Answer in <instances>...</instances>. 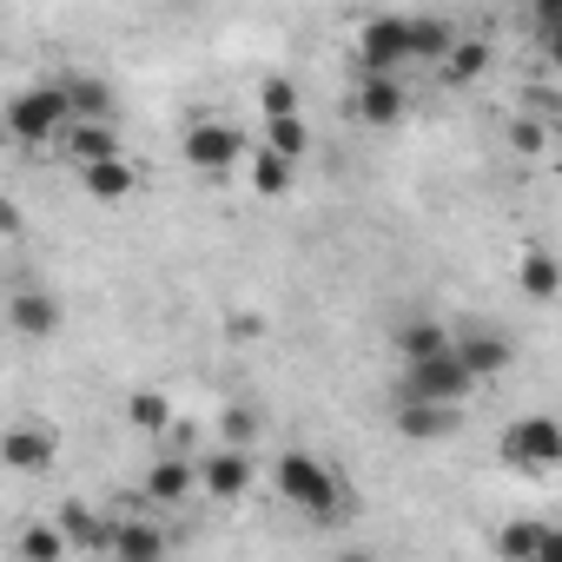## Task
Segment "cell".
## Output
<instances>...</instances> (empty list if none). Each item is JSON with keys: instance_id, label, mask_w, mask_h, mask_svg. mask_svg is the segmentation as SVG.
<instances>
[{"instance_id": "1", "label": "cell", "mask_w": 562, "mask_h": 562, "mask_svg": "<svg viewBox=\"0 0 562 562\" xmlns=\"http://www.w3.org/2000/svg\"><path fill=\"white\" fill-rule=\"evenodd\" d=\"M271 483H278V496H285L292 509H305V516H338V509H345L338 470L318 463L312 450H285V457L271 463Z\"/></svg>"}, {"instance_id": "2", "label": "cell", "mask_w": 562, "mask_h": 562, "mask_svg": "<svg viewBox=\"0 0 562 562\" xmlns=\"http://www.w3.org/2000/svg\"><path fill=\"white\" fill-rule=\"evenodd\" d=\"M358 67L364 80H404L411 67V14H378L358 27Z\"/></svg>"}, {"instance_id": "20", "label": "cell", "mask_w": 562, "mask_h": 562, "mask_svg": "<svg viewBox=\"0 0 562 562\" xmlns=\"http://www.w3.org/2000/svg\"><path fill=\"white\" fill-rule=\"evenodd\" d=\"M437 351H450V331H443L437 318H404V325H397V358H404V364H424V358H437Z\"/></svg>"}, {"instance_id": "9", "label": "cell", "mask_w": 562, "mask_h": 562, "mask_svg": "<svg viewBox=\"0 0 562 562\" xmlns=\"http://www.w3.org/2000/svg\"><path fill=\"white\" fill-rule=\"evenodd\" d=\"M192 476H199V490H205V496L238 503V496L251 490L258 463H251V450H205V457H192Z\"/></svg>"}, {"instance_id": "29", "label": "cell", "mask_w": 562, "mask_h": 562, "mask_svg": "<svg viewBox=\"0 0 562 562\" xmlns=\"http://www.w3.org/2000/svg\"><path fill=\"white\" fill-rule=\"evenodd\" d=\"M258 113H265V120H299V80L271 74V80L258 87Z\"/></svg>"}, {"instance_id": "10", "label": "cell", "mask_w": 562, "mask_h": 562, "mask_svg": "<svg viewBox=\"0 0 562 562\" xmlns=\"http://www.w3.org/2000/svg\"><path fill=\"white\" fill-rule=\"evenodd\" d=\"M47 522L60 529V542H67V549H93V555H106V542H113V516H100V509H93V503H80V496H67Z\"/></svg>"}, {"instance_id": "30", "label": "cell", "mask_w": 562, "mask_h": 562, "mask_svg": "<svg viewBox=\"0 0 562 562\" xmlns=\"http://www.w3.org/2000/svg\"><path fill=\"white\" fill-rule=\"evenodd\" d=\"M509 146L516 153H542V126L536 120H509Z\"/></svg>"}, {"instance_id": "4", "label": "cell", "mask_w": 562, "mask_h": 562, "mask_svg": "<svg viewBox=\"0 0 562 562\" xmlns=\"http://www.w3.org/2000/svg\"><path fill=\"white\" fill-rule=\"evenodd\" d=\"M179 153H186L199 172H232V166H245L251 146H245V133H238L232 120H212V113H205V120H192V126L179 133Z\"/></svg>"}, {"instance_id": "27", "label": "cell", "mask_w": 562, "mask_h": 562, "mask_svg": "<svg viewBox=\"0 0 562 562\" xmlns=\"http://www.w3.org/2000/svg\"><path fill=\"white\" fill-rule=\"evenodd\" d=\"M251 443H258V411L225 404L218 411V450H251Z\"/></svg>"}, {"instance_id": "12", "label": "cell", "mask_w": 562, "mask_h": 562, "mask_svg": "<svg viewBox=\"0 0 562 562\" xmlns=\"http://www.w3.org/2000/svg\"><path fill=\"white\" fill-rule=\"evenodd\" d=\"M80 186H87V199H100V205H120V199H133L139 186H146V172L120 153V159H100V166H80Z\"/></svg>"}, {"instance_id": "7", "label": "cell", "mask_w": 562, "mask_h": 562, "mask_svg": "<svg viewBox=\"0 0 562 562\" xmlns=\"http://www.w3.org/2000/svg\"><path fill=\"white\" fill-rule=\"evenodd\" d=\"M496 450H503V463H516V470H555V463H562V430H555L549 411H536V417H516Z\"/></svg>"}, {"instance_id": "11", "label": "cell", "mask_w": 562, "mask_h": 562, "mask_svg": "<svg viewBox=\"0 0 562 562\" xmlns=\"http://www.w3.org/2000/svg\"><path fill=\"white\" fill-rule=\"evenodd\" d=\"M351 106H358L364 126H397V120L411 113V87H404V80H358Z\"/></svg>"}, {"instance_id": "17", "label": "cell", "mask_w": 562, "mask_h": 562, "mask_svg": "<svg viewBox=\"0 0 562 562\" xmlns=\"http://www.w3.org/2000/svg\"><path fill=\"white\" fill-rule=\"evenodd\" d=\"M457 417H463V411H450V404H411V397H397V430H404V437H417V443L450 437V430H457Z\"/></svg>"}, {"instance_id": "23", "label": "cell", "mask_w": 562, "mask_h": 562, "mask_svg": "<svg viewBox=\"0 0 562 562\" xmlns=\"http://www.w3.org/2000/svg\"><path fill=\"white\" fill-rule=\"evenodd\" d=\"M179 411H172V397L166 391H133L126 397V424L133 430H146V437H166V424H172Z\"/></svg>"}, {"instance_id": "16", "label": "cell", "mask_w": 562, "mask_h": 562, "mask_svg": "<svg viewBox=\"0 0 562 562\" xmlns=\"http://www.w3.org/2000/svg\"><path fill=\"white\" fill-rule=\"evenodd\" d=\"M106 555L113 562H166V529L159 522H113Z\"/></svg>"}, {"instance_id": "3", "label": "cell", "mask_w": 562, "mask_h": 562, "mask_svg": "<svg viewBox=\"0 0 562 562\" xmlns=\"http://www.w3.org/2000/svg\"><path fill=\"white\" fill-rule=\"evenodd\" d=\"M8 133L27 146H47L54 133H67V93L60 87H21L8 100Z\"/></svg>"}, {"instance_id": "28", "label": "cell", "mask_w": 562, "mask_h": 562, "mask_svg": "<svg viewBox=\"0 0 562 562\" xmlns=\"http://www.w3.org/2000/svg\"><path fill=\"white\" fill-rule=\"evenodd\" d=\"M14 549H21V562H67V542H60L54 522H27Z\"/></svg>"}, {"instance_id": "6", "label": "cell", "mask_w": 562, "mask_h": 562, "mask_svg": "<svg viewBox=\"0 0 562 562\" xmlns=\"http://www.w3.org/2000/svg\"><path fill=\"white\" fill-rule=\"evenodd\" d=\"M470 391H476V384L457 371L450 351H437V358H424V364H404V384H397V397H411V404H450V411H463Z\"/></svg>"}, {"instance_id": "24", "label": "cell", "mask_w": 562, "mask_h": 562, "mask_svg": "<svg viewBox=\"0 0 562 562\" xmlns=\"http://www.w3.org/2000/svg\"><path fill=\"white\" fill-rule=\"evenodd\" d=\"M542 536H549V522H542V516H516V522H503L496 555H503V562H529V555L542 549Z\"/></svg>"}, {"instance_id": "31", "label": "cell", "mask_w": 562, "mask_h": 562, "mask_svg": "<svg viewBox=\"0 0 562 562\" xmlns=\"http://www.w3.org/2000/svg\"><path fill=\"white\" fill-rule=\"evenodd\" d=\"M265 331V318H251V312H238V318H225V338H258Z\"/></svg>"}, {"instance_id": "21", "label": "cell", "mask_w": 562, "mask_h": 562, "mask_svg": "<svg viewBox=\"0 0 562 562\" xmlns=\"http://www.w3.org/2000/svg\"><path fill=\"white\" fill-rule=\"evenodd\" d=\"M437 67H443V80H450V87H470V80H483V67H490V41L457 34V41H450V54H443Z\"/></svg>"}, {"instance_id": "13", "label": "cell", "mask_w": 562, "mask_h": 562, "mask_svg": "<svg viewBox=\"0 0 562 562\" xmlns=\"http://www.w3.org/2000/svg\"><path fill=\"white\" fill-rule=\"evenodd\" d=\"M139 490H146L159 509L186 503V496L199 490V476H192V457H153V463H146V476H139Z\"/></svg>"}, {"instance_id": "18", "label": "cell", "mask_w": 562, "mask_h": 562, "mask_svg": "<svg viewBox=\"0 0 562 562\" xmlns=\"http://www.w3.org/2000/svg\"><path fill=\"white\" fill-rule=\"evenodd\" d=\"M245 179H251V192L258 199H285L292 186H299V166H285V159H278V153H245Z\"/></svg>"}, {"instance_id": "14", "label": "cell", "mask_w": 562, "mask_h": 562, "mask_svg": "<svg viewBox=\"0 0 562 562\" xmlns=\"http://www.w3.org/2000/svg\"><path fill=\"white\" fill-rule=\"evenodd\" d=\"M8 325H14L21 338H54V331H60V299L27 285V292L8 299Z\"/></svg>"}, {"instance_id": "32", "label": "cell", "mask_w": 562, "mask_h": 562, "mask_svg": "<svg viewBox=\"0 0 562 562\" xmlns=\"http://www.w3.org/2000/svg\"><path fill=\"white\" fill-rule=\"evenodd\" d=\"M14 232H21V205L0 192V238H14Z\"/></svg>"}, {"instance_id": "19", "label": "cell", "mask_w": 562, "mask_h": 562, "mask_svg": "<svg viewBox=\"0 0 562 562\" xmlns=\"http://www.w3.org/2000/svg\"><path fill=\"white\" fill-rule=\"evenodd\" d=\"M60 93H67V120H106V126H113V87H106L100 74H80V80H67Z\"/></svg>"}, {"instance_id": "26", "label": "cell", "mask_w": 562, "mask_h": 562, "mask_svg": "<svg viewBox=\"0 0 562 562\" xmlns=\"http://www.w3.org/2000/svg\"><path fill=\"white\" fill-rule=\"evenodd\" d=\"M450 41H457L450 21H437V14H411V60H443Z\"/></svg>"}, {"instance_id": "5", "label": "cell", "mask_w": 562, "mask_h": 562, "mask_svg": "<svg viewBox=\"0 0 562 562\" xmlns=\"http://www.w3.org/2000/svg\"><path fill=\"white\" fill-rule=\"evenodd\" d=\"M60 457V437L47 417H14L8 430H0V463H8L14 476H47Z\"/></svg>"}, {"instance_id": "15", "label": "cell", "mask_w": 562, "mask_h": 562, "mask_svg": "<svg viewBox=\"0 0 562 562\" xmlns=\"http://www.w3.org/2000/svg\"><path fill=\"white\" fill-rule=\"evenodd\" d=\"M67 159H74V166L120 159V133H113L106 120H67Z\"/></svg>"}, {"instance_id": "22", "label": "cell", "mask_w": 562, "mask_h": 562, "mask_svg": "<svg viewBox=\"0 0 562 562\" xmlns=\"http://www.w3.org/2000/svg\"><path fill=\"white\" fill-rule=\"evenodd\" d=\"M265 153H278L285 166H299V159L312 153V126H305V113H299V120H265Z\"/></svg>"}, {"instance_id": "8", "label": "cell", "mask_w": 562, "mask_h": 562, "mask_svg": "<svg viewBox=\"0 0 562 562\" xmlns=\"http://www.w3.org/2000/svg\"><path fill=\"white\" fill-rule=\"evenodd\" d=\"M450 358H457V371L470 384H490V378L509 371V338H496L483 325H463V331H450Z\"/></svg>"}, {"instance_id": "25", "label": "cell", "mask_w": 562, "mask_h": 562, "mask_svg": "<svg viewBox=\"0 0 562 562\" xmlns=\"http://www.w3.org/2000/svg\"><path fill=\"white\" fill-rule=\"evenodd\" d=\"M522 292H529L536 305H549V299L562 292V265H555V251H542V245H536V251L522 258Z\"/></svg>"}, {"instance_id": "34", "label": "cell", "mask_w": 562, "mask_h": 562, "mask_svg": "<svg viewBox=\"0 0 562 562\" xmlns=\"http://www.w3.org/2000/svg\"><path fill=\"white\" fill-rule=\"evenodd\" d=\"M338 562H371V555H364V549H345V555H338Z\"/></svg>"}, {"instance_id": "33", "label": "cell", "mask_w": 562, "mask_h": 562, "mask_svg": "<svg viewBox=\"0 0 562 562\" xmlns=\"http://www.w3.org/2000/svg\"><path fill=\"white\" fill-rule=\"evenodd\" d=\"M529 562H562V529H555V522H549V536H542V549H536Z\"/></svg>"}]
</instances>
